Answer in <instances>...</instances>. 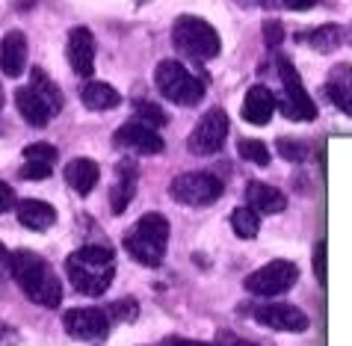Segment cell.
<instances>
[{
    "label": "cell",
    "mask_w": 352,
    "mask_h": 346,
    "mask_svg": "<svg viewBox=\"0 0 352 346\" xmlns=\"http://www.w3.org/2000/svg\"><path fill=\"white\" fill-rule=\"evenodd\" d=\"M12 279L27 293V299H33L42 308H56L63 302V284L56 279V272L42 255L30 249L12 252Z\"/></svg>",
    "instance_id": "6da1fadb"
},
{
    "label": "cell",
    "mask_w": 352,
    "mask_h": 346,
    "mask_svg": "<svg viewBox=\"0 0 352 346\" xmlns=\"http://www.w3.org/2000/svg\"><path fill=\"white\" fill-rule=\"evenodd\" d=\"M65 272L72 288L83 296H101L113 284L116 261L107 246H83L65 258Z\"/></svg>",
    "instance_id": "7a4b0ae2"
},
{
    "label": "cell",
    "mask_w": 352,
    "mask_h": 346,
    "mask_svg": "<svg viewBox=\"0 0 352 346\" xmlns=\"http://www.w3.org/2000/svg\"><path fill=\"white\" fill-rule=\"evenodd\" d=\"M169 243V219L160 213H145L124 234V252L142 266H160Z\"/></svg>",
    "instance_id": "3957f363"
},
{
    "label": "cell",
    "mask_w": 352,
    "mask_h": 346,
    "mask_svg": "<svg viewBox=\"0 0 352 346\" xmlns=\"http://www.w3.org/2000/svg\"><path fill=\"white\" fill-rule=\"evenodd\" d=\"M172 45L178 47L184 56L199 59V63H208V59L219 56V51H222L219 33L204 21V18H195V15H181L178 21H175Z\"/></svg>",
    "instance_id": "277c9868"
},
{
    "label": "cell",
    "mask_w": 352,
    "mask_h": 346,
    "mask_svg": "<svg viewBox=\"0 0 352 346\" xmlns=\"http://www.w3.org/2000/svg\"><path fill=\"white\" fill-rule=\"evenodd\" d=\"M154 83H157L166 101H172L178 107H195V104H201V98H204V83L190 68H184L178 59H163V63L154 68Z\"/></svg>",
    "instance_id": "5b68a950"
},
{
    "label": "cell",
    "mask_w": 352,
    "mask_h": 346,
    "mask_svg": "<svg viewBox=\"0 0 352 346\" xmlns=\"http://www.w3.org/2000/svg\"><path fill=\"white\" fill-rule=\"evenodd\" d=\"M222 193H225L222 181L210 172H184L169 184V195L187 207H208L219 202Z\"/></svg>",
    "instance_id": "8992f818"
},
{
    "label": "cell",
    "mask_w": 352,
    "mask_h": 346,
    "mask_svg": "<svg viewBox=\"0 0 352 346\" xmlns=\"http://www.w3.org/2000/svg\"><path fill=\"white\" fill-rule=\"evenodd\" d=\"M299 281V266L293 261H270L246 275V290L252 296H281Z\"/></svg>",
    "instance_id": "52a82bcc"
},
{
    "label": "cell",
    "mask_w": 352,
    "mask_h": 346,
    "mask_svg": "<svg viewBox=\"0 0 352 346\" xmlns=\"http://www.w3.org/2000/svg\"><path fill=\"white\" fill-rule=\"evenodd\" d=\"M278 77H281V86H285V98H281L285 116L293 118V122H311V118L317 116V104L311 101V95L305 92V86H302L299 72L285 56L278 59Z\"/></svg>",
    "instance_id": "ba28073f"
},
{
    "label": "cell",
    "mask_w": 352,
    "mask_h": 346,
    "mask_svg": "<svg viewBox=\"0 0 352 346\" xmlns=\"http://www.w3.org/2000/svg\"><path fill=\"white\" fill-rule=\"evenodd\" d=\"M225 136H228V116H225V110H210V113H204L201 122L192 127L187 145H190L192 154L208 157V154L222 151Z\"/></svg>",
    "instance_id": "9c48e42d"
},
{
    "label": "cell",
    "mask_w": 352,
    "mask_h": 346,
    "mask_svg": "<svg viewBox=\"0 0 352 346\" xmlns=\"http://www.w3.org/2000/svg\"><path fill=\"white\" fill-rule=\"evenodd\" d=\"M65 332L77 340H104L110 334V317L101 308H72L63 317Z\"/></svg>",
    "instance_id": "30bf717a"
},
{
    "label": "cell",
    "mask_w": 352,
    "mask_h": 346,
    "mask_svg": "<svg viewBox=\"0 0 352 346\" xmlns=\"http://www.w3.org/2000/svg\"><path fill=\"white\" fill-rule=\"evenodd\" d=\"M255 320L267 329H276V332H305L311 320L305 311H299L296 305H287V302H270V305H258L255 308Z\"/></svg>",
    "instance_id": "8fae6325"
},
{
    "label": "cell",
    "mask_w": 352,
    "mask_h": 346,
    "mask_svg": "<svg viewBox=\"0 0 352 346\" xmlns=\"http://www.w3.org/2000/svg\"><path fill=\"white\" fill-rule=\"evenodd\" d=\"M113 142L116 148H124V151H131V154H160L163 151V140H160V133L157 131H151V127H145L140 122H128V125H122L119 131L113 133Z\"/></svg>",
    "instance_id": "7c38bea8"
},
{
    "label": "cell",
    "mask_w": 352,
    "mask_h": 346,
    "mask_svg": "<svg viewBox=\"0 0 352 346\" xmlns=\"http://www.w3.org/2000/svg\"><path fill=\"white\" fill-rule=\"evenodd\" d=\"M65 56L80 77H89L95 72V39L86 27H74L72 33H68Z\"/></svg>",
    "instance_id": "4fadbf2b"
},
{
    "label": "cell",
    "mask_w": 352,
    "mask_h": 346,
    "mask_svg": "<svg viewBox=\"0 0 352 346\" xmlns=\"http://www.w3.org/2000/svg\"><path fill=\"white\" fill-rule=\"evenodd\" d=\"M136 177H140V169H136L133 160L116 163V184H113V193H110V207H113L116 216L128 210V204L136 193Z\"/></svg>",
    "instance_id": "5bb4252c"
},
{
    "label": "cell",
    "mask_w": 352,
    "mask_h": 346,
    "mask_svg": "<svg viewBox=\"0 0 352 346\" xmlns=\"http://www.w3.org/2000/svg\"><path fill=\"white\" fill-rule=\"evenodd\" d=\"M27 63V36L21 30H9L0 42V68L6 77H21Z\"/></svg>",
    "instance_id": "9a60e30c"
},
{
    "label": "cell",
    "mask_w": 352,
    "mask_h": 346,
    "mask_svg": "<svg viewBox=\"0 0 352 346\" xmlns=\"http://www.w3.org/2000/svg\"><path fill=\"white\" fill-rule=\"evenodd\" d=\"M276 107H278V101L267 86H252L246 98H243V118H246L249 125H270Z\"/></svg>",
    "instance_id": "2e32d148"
},
{
    "label": "cell",
    "mask_w": 352,
    "mask_h": 346,
    "mask_svg": "<svg viewBox=\"0 0 352 346\" xmlns=\"http://www.w3.org/2000/svg\"><path fill=\"white\" fill-rule=\"evenodd\" d=\"M326 95L340 113L352 116V65L349 63H340V65H335L329 72Z\"/></svg>",
    "instance_id": "e0dca14e"
},
{
    "label": "cell",
    "mask_w": 352,
    "mask_h": 346,
    "mask_svg": "<svg viewBox=\"0 0 352 346\" xmlns=\"http://www.w3.org/2000/svg\"><path fill=\"white\" fill-rule=\"evenodd\" d=\"M246 202L255 213H267V216H276L287 207V199L285 193L276 190V186L270 184H261V181H249L246 186Z\"/></svg>",
    "instance_id": "ac0fdd59"
},
{
    "label": "cell",
    "mask_w": 352,
    "mask_h": 346,
    "mask_svg": "<svg viewBox=\"0 0 352 346\" xmlns=\"http://www.w3.org/2000/svg\"><path fill=\"white\" fill-rule=\"evenodd\" d=\"M98 177H101V169H98V163L89 160V157H74L65 166V181L77 195H89L95 190Z\"/></svg>",
    "instance_id": "d6986e66"
},
{
    "label": "cell",
    "mask_w": 352,
    "mask_h": 346,
    "mask_svg": "<svg viewBox=\"0 0 352 346\" xmlns=\"http://www.w3.org/2000/svg\"><path fill=\"white\" fill-rule=\"evenodd\" d=\"M15 107H18V113H21V118L30 127H45L54 118V113L47 110V104L33 92L30 86L15 89Z\"/></svg>",
    "instance_id": "ffe728a7"
},
{
    "label": "cell",
    "mask_w": 352,
    "mask_h": 346,
    "mask_svg": "<svg viewBox=\"0 0 352 346\" xmlns=\"http://www.w3.org/2000/svg\"><path fill=\"white\" fill-rule=\"evenodd\" d=\"M18 222L30 231H47L56 222V210H54V204H47V202L24 199L18 204Z\"/></svg>",
    "instance_id": "44dd1931"
},
{
    "label": "cell",
    "mask_w": 352,
    "mask_h": 346,
    "mask_svg": "<svg viewBox=\"0 0 352 346\" xmlns=\"http://www.w3.org/2000/svg\"><path fill=\"white\" fill-rule=\"evenodd\" d=\"M80 101H83L86 110L104 113V110H113V107H119L122 104V95L116 92L110 83L89 80V83H83V89H80Z\"/></svg>",
    "instance_id": "7402d4cb"
},
{
    "label": "cell",
    "mask_w": 352,
    "mask_h": 346,
    "mask_svg": "<svg viewBox=\"0 0 352 346\" xmlns=\"http://www.w3.org/2000/svg\"><path fill=\"white\" fill-rule=\"evenodd\" d=\"M30 89L47 104V110H51L54 116L63 110V92H60L56 80L45 72V68H33V72H30Z\"/></svg>",
    "instance_id": "603a6c76"
},
{
    "label": "cell",
    "mask_w": 352,
    "mask_h": 346,
    "mask_svg": "<svg viewBox=\"0 0 352 346\" xmlns=\"http://www.w3.org/2000/svg\"><path fill=\"white\" fill-rule=\"evenodd\" d=\"M340 42H344V30L338 24H322L314 30V33H308V45L314 47L317 54H331Z\"/></svg>",
    "instance_id": "cb8c5ba5"
},
{
    "label": "cell",
    "mask_w": 352,
    "mask_h": 346,
    "mask_svg": "<svg viewBox=\"0 0 352 346\" xmlns=\"http://www.w3.org/2000/svg\"><path fill=\"white\" fill-rule=\"evenodd\" d=\"M231 228L240 240H255L261 231V216L252 210V207H237V210L231 213Z\"/></svg>",
    "instance_id": "d4e9b609"
},
{
    "label": "cell",
    "mask_w": 352,
    "mask_h": 346,
    "mask_svg": "<svg viewBox=\"0 0 352 346\" xmlns=\"http://www.w3.org/2000/svg\"><path fill=\"white\" fill-rule=\"evenodd\" d=\"M237 151H240L243 160H249L255 166H270V148L263 145L261 140H240Z\"/></svg>",
    "instance_id": "484cf974"
},
{
    "label": "cell",
    "mask_w": 352,
    "mask_h": 346,
    "mask_svg": "<svg viewBox=\"0 0 352 346\" xmlns=\"http://www.w3.org/2000/svg\"><path fill=\"white\" fill-rule=\"evenodd\" d=\"M56 157H60V151H56V145H51V142H30L24 148V160H36V163L54 166Z\"/></svg>",
    "instance_id": "4316f807"
},
{
    "label": "cell",
    "mask_w": 352,
    "mask_h": 346,
    "mask_svg": "<svg viewBox=\"0 0 352 346\" xmlns=\"http://www.w3.org/2000/svg\"><path fill=\"white\" fill-rule=\"evenodd\" d=\"M136 122L140 125H145V127H160V125H166V116H163V110L157 104H148V101H140L136 104Z\"/></svg>",
    "instance_id": "83f0119b"
},
{
    "label": "cell",
    "mask_w": 352,
    "mask_h": 346,
    "mask_svg": "<svg viewBox=\"0 0 352 346\" xmlns=\"http://www.w3.org/2000/svg\"><path fill=\"white\" fill-rule=\"evenodd\" d=\"M276 148H278V154L285 157V160H290V163H302L308 157V148L302 145L299 140H290V136H281Z\"/></svg>",
    "instance_id": "f1b7e54d"
},
{
    "label": "cell",
    "mask_w": 352,
    "mask_h": 346,
    "mask_svg": "<svg viewBox=\"0 0 352 346\" xmlns=\"http://www.w3.org/2000/svg\"><path fill=\"white\" fill-rule=\"evenodd\" d=\"M107 317L119 320V323H131L136 320V302L133 299H122V302H113L110 311H107Z\"/></svg>",
    "instance_id": "f546056e"
},
{
    "label": "cell",
    "mask_w": 352,
    "mask_h": 346,
    "mask_svg": "<svg viewBox=\"0 0 352 346\" xmlns=\"http://www.w3.org/2000/svg\"><path fill=\"white\" fill-rule=\"evenodd\" d=\"M54 166L47 163H36V160H24L21 166V177H27V181H45V177H51Z\"/></svg>",
    "instance_id": "4dcf8cb0"
},
{
    "label": "cell",
    "mask_w": 352,
    "mask_h": 346,
    "mask_svg": "<svg viewBox=\"0 0 352 346\" xmlns=\"http://www.w3.org/2000/svg\"><path fill=\"white\" fill-rule=\"evenodd\" d=\"M314 275L320 284H326V243H317L314 246Z\"/></svg>",
    "instance_id": "1f68e13d"
},
{
    "label": "cell",
    "mask_w": 352,
    "mask_h": 346,
    "mask_svg": "<svg viewBox=\"0 0 352 346\" xmlns=\"http://www.w3.org/2000/svg\"><path fill=\"white\" fill-rule=\"evenodd\" d=\"M263 36H267L270 47H276V45H281V39H285V30H281L278 21H267V27H263Z\"/></svg>",
    "instance_id": "d6a6232c"
},
{
    "label": "cell",
    "mask_w": 352,
    "mask_h": 346,
    "mask_svg": "<svg viewBox=\"0 0 352 346\" xmlns=\"http://www.w3.org/2000/svg\"><path fill=\"white\" fill-rule=\"evenodd\" d=\"M12 207H15V193H12V186H9L6 181H0V213L12 210Z\"/></svg>",
    "instance_id": "836d02e7"
},
{
    "label": "cell",
    "mask_w": 352,
    "mask_h": 346,
    "mask_svg": "<svg viewBox=\"0 0 352 346\" xmlns=\"http://www.w3.org/2000/svg\"><path fill=\"white\" fill-rule=\"evenodd\" d=\"M169 346H219V343H204V340H190V338H169Z\"/></svg>",
    "instance_id": "e575fe53"
},
{
    "label": "cell",
    "mask_w": 352,
    "mask_h": 346,
    "mask_svg": "<svg viewBox=\"0 0 352 346\" xmlns=\"http://www.w3.org/2000/svg\"><path fill=\"white\" fill-rule=\"evenodd\" d=\"M6 270L12 272V255H9V252H6V246L0 243V272H6Z\"/></svg>",
    "instance_id": "d590c367"
},
{
    "label": "cell",
    "mask_w": 352,
    "mask_h": 346,
    "mask_svg": "<svg viewBox=\"0 0 352 346\" xmlns=\"http://www.w3.org/2000/svg\"><path fill=\"white\" fill-rule=\"evenodd\" d=\"M317 0H285V6L287 9H296V12H302V9H311Z\"/></svg>",
    "instance_id": "8d00e7d4"
},
{
    "label": "cell",
    "mask_w": 352,
    "mask_h": 346,
    "mask_svg": "<svg viewBox=\"0 0 352 346\" xmlns=\"http://www.w3.org/2000/svg\"><path fill=\"white\" fill-rule=\"evenodd\" d=\"M33 3H36V0H18V6H21V9L24 6H33Z\"/></svg>",
    "instance_id": "74e56055"
},
{
    "label": "cell",
    "mask_w": 352,
    "mask_h": 346,
    "mask_svg": "<svg viewBox=\"0 0 352 346\" xmlns=\"http://www.w3.org/2000/svg\"><path fill=\"white\" fill-rule=\"evenodd\" d=\"M231 346H255V343H246V340H234Z\"/></svg>",
    "instance_id": "f35d334b"
},
{
    "label": "cell",
    "mask_w": 352,
    "mask_h": 346,
    "mask_svg": "<svg viewBox=\"0 0 352 346\" xmlns=\"http://www.w3.org/2000/svg\"><path fill=\"white\" fill-rule=\"evenodd\" d=\"M3 101H6V95H3V86H0V110H3Z\"/></svg>",
    "instance_id": "ab89813d"
}]
</instances>
